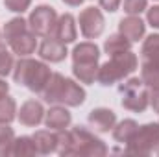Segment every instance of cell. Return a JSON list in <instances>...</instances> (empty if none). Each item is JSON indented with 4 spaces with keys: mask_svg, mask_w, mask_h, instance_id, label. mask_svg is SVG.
Segmentation results:
<instances>
[{
    "mask_svg": "<svg viewBox=\"0 0 159 157\" xmlns=\"http://www.w3.org/2000/svg\"><path fill=\"white\" fill-rule=\"evenodd\" d=\"M59 155H80V157H102L107 154V146L104 141L96 139L83 126L72 129L57 131V150Z\"/></svg>",
    "mask_w": 159,
    "mask_h": 157,
    "instance_id": "6da1fadb",
    "label": "cell"
},
{
    "mask_svg": "<svg viewBox=\"0 0 159 157\" xmlns=\"http://www.w3.org/2000/svg\"><path fill=\"white\" fill-rule=\"evenodd\" d=\"M52 78V70L48 65H44L43 61L37 59H30V57H20L15 67H13V79L19 85L28 87L32 92H41L44 91L46 83Z\"/></svg>",
    "mask_w": 159,
    "mask_h": 157,
    "instance_id": "7a4b0ae2",
    "label": "cell"
},
{
    "mask_svg": "<svg viewBox=\"0 0 159 157\" xmlns=\"http://www.w3.org/2000/svg\"><path fill=\"white\" fill-rule=\"evenodd\" d=\"M137 67H139V59L131 50L119 52V54H113L109 61L98 67L96 79L102 85H113L120 79L128 78L133 70H137Z\"/></svg>",
    "mask_w": 159,
    "mask_h": 157,
    "instance_id": "3957f363",
    "label": "cell"
},
{
    "mask_svg": "<svg viewBox=\"0 0 159 157\" xmlns=\"http://www.w3.org/2000/svg\"><path fill=\"white\" fill-rule=\"evenodd\" d=\"M119 91L122 94V107L133 113H143L150 104V91L139 78H129L128 81L120 83Z\"/></svg>",
    "mask_w": 159,
    "mask_h": 157,
    "instance_id": "277c9868",
    "label": "cell"
},
{
    "mask_svg": "<svg viewBox=\"0 0 159 157\" xmlns=\"http://www.w3.org/2000/svg\"><path fill=\"white\" fill-rule=\"evenodd\" d=\"M159 148V124H144L139 126L131 141L126 144L128 154L135 155H148Z\"/></svg>",
    "mask_w": 159,
    "mask_h": 157,
    "instance_id": "5b68a950",
    "label": "cell"
},
{
    "mask_svg": "<svg viewBox=\"0 0 159 157\" xmlns=\"http://www.w3.org/2000/svg\"><path fill=\"white\" fill-rule=\"evenodd\" d=\"M56 22H57V13L52 6H37L32 13H30V19H28V26L30 30L39 35V37H48L54 34V28H56Z\"/></svg>",
    "mask_w": 159,
    "mask_h": 157,
    "instance_id": "8992f818",
    "label": "cell"
},
{
    "mask_svg": "<svg viewBox=\"0 0 159 157\" xmlns=\"http://www.w3.org/2000/svg\"><path fill=\"white\" fill-rule=\"evenodd\" d=\"M80 32L85 39H96L102 35L106 20L98 7H87L80 13Z\"/></svg>",
    "mask_w": 159,
    "mask_h": 157,
    "instance_id": "52a82bcc",
    "label": "cell"
},
{
    "mask_svg": "<svg viewBox=\"0 0 159 157\" xmlns=\"http://www.w3.org/2000/svg\"><path fill=\"white\" fill-rule=\"evenodd\" d=\"M19 115V120H20V124H24V126H39L41 122L44 120V107H43V104H41L39 100H28V102H24L22 105H20V109L17 111Z\"/></svg>",
    "mask_w": 159,
    "mask_h": 157,
    "instance_id": "ba28073f",
    "label": "cell"
},
{
    "mask_svg": "<svg viewBox=\"0 0 159 157\" xmlns=\"http://www.w3.org/2000/svg\"><path fill=\"white\" fill-rule=\"evenodd\" d=\"M39 56L41 59L50 61V63H59L67 57V44H63L61 41L56 37H44V41L39 46Z\"/></svg>",
    "mask_w": 159,
    "mask_h": 157,
    "instance_id": "9c48e42d",
    "label": "cell"
},
{
    "mask_svg": "<svg viewBox=\"0 0 159 157\" xmlns=\"http://www.w3.org/2000/svg\"><path fill=\"white\" fill-rule=\"evenodd\" d=\"M54 37L61 41L63 44L74 43L78 37V30H76V19L70 13H65L61 17H57L56 28H54Z\"/></svg>",
    "mask_w": 159,
    "mask_h": 157,
    "instance_id": "30bf717a",
    "label": "cell"
},
{
    "mask_svg": "<svg viewBox=\"0 0 159 157\" xmlns=\"http://www.w3.org/2000/svg\"><path fill=\"white\" fill-rule=\"evenodd\" d=\"M144 28H146V24L141 20L139 15H129L119 22V34L124 35L129 43H139V39H143Z\"/></svg>",
    "mask_w": 159,
    "mask_h": 157,
    "instance_id": "8fae6325",
    "label": "cell"
},
{
    "mask_svg": "<svg viewBox=\"0 0 159 157\" xmlns=\"http://www.w3.org/2000/svg\"><path fill=\"white\" fill-rule=\"evenodd\" d=\"M89 124H91L96 131L107 133L109 129L115 128V124H117V115H115V111H111V109H107V107H96V109H93V111L89 113Z\"/></svg>",
    "mask_w": 159,
    "mask_h": 157,
    "instance_id": "7c38bea8",
    "label": "cell"
},
{
    "mask_svg": "<svg viewBox=\"0 0 159 157\" xmlns=\"http://www.w3.org/2000/svg\"><path fill=\"white\" fill-rule=\"evenodd\" d=\"M100 50L94 43H80L72 50V65H93L98 63Z\"/></svg>",
    "mask_w": 159,
    "mask_h": 157,
    "instance_id": "4fadbf2b",
    "label": "cell"
},
{
    "mask_svg": "<svg viewBox=\"0 0 159 157\" xmlns=\"http://www.w3.org/2000/svg\"><path fill=\"white\" fill-rule=\"evenodd\" d=\"M85 102V91L83 87L78 85L74 79H65V87H63V92L59 96V104L63 105H69V107H78Z\"/></svg>",
    "mask_w": 159,
    "mask_h": 157,
    "instance_id": "5bb4252c",
    "label": "cell"
},
{
    "mask_svg": "<svg viewBox=\"0 0 159 157\" xmlns=\"http://www.w3.org/2000/svg\"><path fill=\"white\" fill-rule=\"evenodd\" d=\"M9 48L13 50V54H17L19 57H28L30 54L35 52L37 48V39H35V34L32 30H26L24 34H20L19 37H15L13 41L7 43Z\"/></svg>",
    "mask_w": 159,
    "mask_h": 157,
    "instance_id": "9a60e30c",
    "label": "cell"
},
{
    "mask_svg": "<svg viewBox=\"0 0 159 157\" xmlns=\"http://www.w3.org/2000/svg\"><path fill=\"white\" fill-rule=\"evenodd\" d=\"M70 113L65 109V107H61V105H56V107H50L46 113H44V124H46V128H50V129H54V131H59V129H65V128H69L70 126Z\"/></svg>",
    "mask_w": 159,
    "mask_h": 157,
    "instance_id": "2e32d148",
    "label": "cell"
},
{
    "mask_svg": "<svg viewBox=\"0 0 159 157\" xmlns=\"http://www.w3.org/2000/svg\"><path fill=\"white\" fill-rule=\"evenodd\" d=\"M34 142H35V148H37V154H52L57 150V131L54 133V129H41L35 131L34 135Z\"/></svg>",
    "mask_w": 159,
    "mask_h": 157,
    "instance_id": "e0dca14e",
    "label": "cell"
},
{
    "mask_svg": "<svg viewBox=\"0 0 159 157\" xmlns=\"http://www.w3.org/2000/svg\"><path fill=\"white\" fill-rule=\"evenodd\" d=\"M65 76L59 74V72H52V78L46 83L44 91H43V98L44 102L48 104H59V96L63 92V87H65Z\"/></svg>",
    "mask_w": 159,
    "mask_h": 157,
    "instance_id": "ac0fdd59",
    "label": "cell"
},
{
    "mask_svg": "<svg viewBox=\"0 0 159 157\" xmlns=\"http://www.w3.org/2000/svg\"><path fill=\"white\" fill-rule=\"evenodd\" d=\"M139 129V124L131 118H126L119 124H115L113 128V137L117 142H122V144H128L131 141V137L135 135V131Z\"/></svg>",
    "mask_w": 159,
    "mask_h": 157,
    "instance_id": "d6986e66",
    "label": "cell"
},
{
    "mask_svg": "<svg viewBox=\"0 0 159 157\" xmlns=\"http://www.w3.org/2000/svg\"><path fill=\"white\" fill-rule=\"evenodd\" d=\"M37 148L34 142V137H17L11 144V152L9 155H17V157H24V155H35Z\"/></svg>",
    "mask_w": 159,
    "mask_h": 157,
    "instance_id": "ffe728a7",
    "label": "cell"
},
{
    "mask_svg": "<svg viewBox=\"0 0 159 157\" xmlns=\"http://www.w3.org/2000/svg\"><path fill=\"white\" fill-rule=\"evenodd\" d=\"M141 57L143 61L159 63V34H152L144 39L141 48Z\"/></svg>",
    "mask_w": 159,
    "mask_h": 157,
    "instance_id": "44dd1931",
    "label": "cell"
},
{
    "mask_svg": "<svg viewBox=\"0 0 159 157\" xmlns=\"http://www.w3.org/2000/svg\"><path fill=\"white\" fill-rule=\"evenodd\" d=\"M141 79L148 89L159 87V63L143 61V65H141Z\"/></svg>",
    "mask_w": 159,
    "mask_h": 157,
    "instance_id": "7402d4cb",
    "label": "cell"
},
{
    "mask_svg": "<svg viewBox=\"0 0 159 157\" xmlns=\"http://www.w3.org/2000/svg\"><path fill=\"white\" fill-rule=\"evenodd\" d=\"M26 30H30L28 22H26L22 17H15V19H11V20H7V22H6V26H4V30H2V34H4L6 43H9V41H13L15 37H19L20 34H24Z\"/></svg>",
    "mask_w": 159,
    "mask_h": 157,
    "instance_id": "603a6c76",
    "label": "cell"
},
{
    "mask_svg": "<svg viewBox=\"0 0 159 157\" xmlns=\"http://www.w3.org/2000/svg\"><path fill=\"white\" fill-rule=\"evenodd\" d=\"M131 44H133V43H129L124 35L115 34V35H109V37L106 39V43H104V50H106V54L113 56V54H119V52H126V50H129Z\"/></svg>",
    "mask_w": 159,
    "mask_h": 157,
    "instance_id": "cb8c5ba5",
    "label": "cell"
},
{
    "mask_svg": "<svg viewBox=\"0 0 159 157\" xmlns=\"http://www.w3.org/2000/svg\"><path fill=\"white\" fill-rule=\"evenodd\" d=\"M72 74L81 83H87V85L94 83L96 74H98V63H93V65H72Z\"/></svg>",
    "mask_w": 159,
    "mask_h": 157,
    "instance_id": "d4e9b609",
    "label": "cell"
},
{
    "mask_svg": "<svg viewBox=\"0 0 159 157\" xmlns=\"http://www.w3.org/2000/svg\"><path fill=\"white\" fill-rule=\"evenodd\" d=\"M17 117V104L7 94L0 98V124H9Z\"/></svg>",
    "mask_w": 159,
    "mask_h": 157,
    "instance_id": "484cf974",
    "label": "cell"
},
{
    "mask_svg": "<svg viewBox=\"0 0 159 157\" xmlns=\"http://www.w3.org/2000/svg\"><path fill=\"white\" fill-rule=\"evenodd\" d=\"M13 141H15L13 129L7 124H0V155H9Z\"/></svg>",
    "mask_w": 159,
    "mask_h": 157,
    "instance_id": "4316f807",
    "label": "cell"
},
{
    "mask_svg": "<svg viewBox=\"0 0 159 157\" xmlns=\"http://www.w3.org/2000/svg\"><path fill=\"white\" fill-rule=\"evenodd\" d=\"M13 56L9 54V50L6 48L4 43H0V78L7 76L13 70Z\"/></svg>",
    "mask_w": 159,
    "mask_h": 157,
    "instance_id": "83f0119b",
    "label": "cell"
},
{
    "mask_svg": "<svg viewBox=\"0 0 159 157\" xmlns=\"http://www.w3.org/2000/svg\"><path fill=\"white\" fill-rule=\"evenodd\" d=\"M148 0H124V11L128 15H139L146 9Z\"/></svg>",
    "mask_w": 159,
    "mask_h": 157,
    "instance_id": "f1b7e54d",
    "label": "cell"
},
{
    "mask_svg": "<svg viewBox=\"0 0 159 157\" xmlns=\"http://www.w3.org/2000/svg\"><path fill=\"white\" fill-rule=\"evenodd\" d=\"M4 4H6V7H7L9 11H13V13H24V11L30 7L32 0H4Z\"/></svg>",
    "mask_w": 159,
    "mask_h": 157,
    "instance_id": "f546056e",
    "label": "cell"
},
{
    "mask_svg": "<svg viewBox=\"0 0 159 157\" xmlns=\"http://www.w3.org/2000/svg\"><path fill=\"white\" fill-rule=\"evenodd\" d=\"M146 20H148V24H150L152 28H157L159 30V6H154V7L148 9Z\"/></svg>",
    "mask_w": 159,
    "mask_h": 157,
    "instance_id": "4dcf8cb0",
    "label": "cell"
},
{
    "mask_svg": "<svg viewBox=\"0 0 159 157\" xmlns=\"http://www.w3.org/2000/svg\"><path fill=\"white\" fill-rule=\"evenodd\" d=\"M120 2H122V0H100V7L106 9V11H109V13H113V11L119 9Z\"/></svg>",
    "mask_w": 159,
    "mask_h": 157,
    "instance_id": "1f68e13d",
    "label": "cell"
},
{
    "mask_svg": "<svg viewBox=\"0 0 159 157\" xmlns=\"http://www.w3.org/2000/svg\"><path fill=\"white\" fill-rule=\"evenodd\" d=\"M150 105L156 113H159V87L150 89Z\"/></svg>",
    "mask_w": 159,
    "mask_h": 157,
    "instance_id": "d6a6232c",
    "label": "cell"
},
{
    "mask_svg": "<svg viewBox=\"0 0 159 157\" xmlns=\"http://www.w3.org/2000/svg\"><path fill=\"white\" fill-rule=\"evenodd\" d=\"M7 91H9V85L0 78V98H2V96H6V94H7Z\"/></svg>",
    "mask_w": 159,
    "mask_h": 157,
    "instance_id": "836d02e7",
    "label": "cell"
},
{
    "mask_svg": "<svg viewBox=\"0 0 159 157\" xmlns=\"http://www.w3.org/2000/svg\"><path fill=\"white\" fill-rule=\"evenodd\" d=\"M63 2H65V4H69V6H74V7H76V6H80L83 0H63Z\"/></svg>",
    "mask_w": 159,
    "mask_h": 157,
    "instance_id": "e575fe53",
    "label": "cell"
},
{
    "mask_svg": "<svg viewBox=\"0 0 159 157\" xmlns=\"http://www.w3.org/2000/svg\"><path fill=\"white\" fill-rule=\"evenodd\" d=\"M157 154H159V148H157Z\"/></svg>",
    "mask_w": 159,
    "mask_h": 157,
    "instance_id": "d590c367",
    "label": "cell"
}]
</instances>
